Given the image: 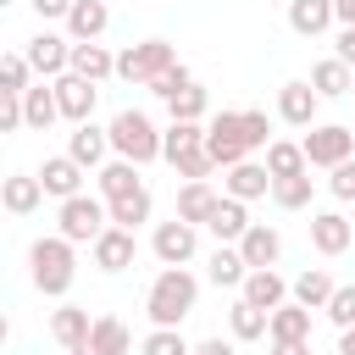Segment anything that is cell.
Here are the masks:
<instances>
[{
  "instance_id": "cell-1",
  "label": "cell",
  "mask_w": 355,
  "mask_h": 355,
  "mask_svg": "<svg viewBox=\"0 0 355 355\" xmlns=\"http://www.w3.org/2000/svg\"><path fill=\"white\" fill-rule=\"evenodd\" d=\"M194 305H200V283H194V272H183V266H161L155 283H150V294H144L150 322H155V327H178Z\"/></svg>"
},
{
  "instance_id": "cell-2",
  "label": "cell",
  "mask_w": 355,
  "mask_h": 355,
  "mask_svg": "<svg viewBox=\"0 0 355 355\" xmlns=\"http://www.w3.org/2000/svg\"><path fill=\"white\" fill-rule=\"evenodd\" d=\"M28 277H33V288L39 294H50V300H61L67 288H72V277H78V255H72V239H33L28 244Z\"/></svg>"
},
{
  "instance_id": "cell-3",
  "label": "cell",
  "mask_w": 355,
  "mask_h": 355,
  "mask_svg": "<svg viewBox=\"0 0 355 355\" xmlns=\"http://www.w3.org/2000/svg\"><path fill=\"white\" fill-rule=\"evenodd\" d=\"M105 128H111V155H128V161H139V166H150V161L161 155V128H155L144 111L128 105V111H116Z\"/></svg>"
},
{
  "instance_id": "cell-4",
  "label": "cell",
  "mask_w": 355,
  "mask_h": 355,
  "mask_svg": "<svg viewBox=\"0 0 355 355\" xmlns=\"http://www.w3.org/2000/svg\"><path fill=\"white\" fill-rule=\"evenodd\" d=\"M55 227H61V239H72V244H94V239L111 227V205L94 200V194H72V200H61Z\"/></svg>"
},
{
  "instance_id": "cell-5",
  "label": "cell",
  "mask_w": 355,
  "mask_h": 355,
  "mask_svg": "<svg viewBox=\"0 0 355 355\" xmlns=\"http://www.w3.org/2000/svg\"><path fill=\"white\" fill-rule=\"evenodd\" d=\"M172 61H178V50H172L166 39H139V44H128V50L116 55V78L144 89V83H150L155 72H166Z\"/></svg>"
},
{
  "instance_id": "cell-6",
  "label": "cell",
  "mask_w": 355,
  "mask_h": 355,
  "mask_svg": "<svg viewBox=\"0 0 355 355\" xmlns=\"http://www.w3.org/2000/svg\"><path fill=\"white\" fill-rule=\"evenodd\" d=\"M205 150L216 155V166H239V161H250L244 111H216V116L205 122Z\"/></svg>"
},
{
  "instance_id": "cell-7",
  "label": "cell",
  "mask_w": 355,
  "mask_h": 355,
  "mask_svg": "<svg viewBox=\"0 0 355 355\" xmlns=\"http://www.w3.org/2000/svg\"><path fill=\"white\" fill-rule=\"evenodd\" d=\"M300 144H305V161H311V166H327V172L355 155V133H349L344 122H316Z\"/></svg>"
},
{
  "instance_id": "cell-8",
  "label": "cell",
  "mask_w": 355,
  "mask_h": 355,
  "mask_svg": "<svg viewBox=\"0 0 355 355\" xmlns=\"http://www.w3.org/2000/svg\"><path fill=\"white\" fill-rule=\"evenodd\" d=\"M150 250H155V261H161V266H189V261H194V250H200V227H194V222H183V216H172V222H161V227H155Z\"/></svg>"
},
{
  "instance_id": "cell-9",
  "label": "cell",
  "mask_w": 355,
  "mask_h": 355,
  "mask_svg": "<svg viewBox=\"0 0 355 355\" xmlns=\"http://www.w3.org/2000/svg\"><path fill=\"white\" fill-rule=\"evenodd\" d=\"M22 55L33 61V72H39V78H61V72L72 67V39H61V33H44V28H39V33L22 44Z\"/></svg>"
},
{
  "instance_id": "cell-10",
  "label": "cell",
  "mask_w": 355,
  "mask_h": 355,
  "mask_svg": "<svg viewBox=\"0 0 355 355\" xmlns=\"http://www.w3.org/2000/svg\"><path fill=\"white\" fill-rule=\"evenodd\" d=\"M55 83V100H61V116L78 128V122H94V100H100V89L89 83V78H78V72H61V78H50Z\"/></svg>"
},
{
  "instance_id": "cell-11",
  "label": "cell",
  "mask_w": 355,
  "mask_h": 355,
  "mask_svg": "<svg viewBox=\"0 0 355 355\" xmlns=\"http://www.w3.org/2000/svg\"><path fill=\"white\" fill-rule=\"evenodd\" d=\"M89 255H94L100 272H128L133 255H139V239H133V227H116V222H111V227L89 244Z\"/></svg>"
},
{
  "instance_id": "cell-12",
  "label": "cell",
  "mask_w": 355,
  "mask_h": 355,
  "mask_svg": "<svg viewBox=\"0 0 355 355\" xmlns=\"http://www.w3.org/2000/svg\"><path fill=\"white\" fill-rule=\"evenodd\" d=\"M316 105H322V94L311 89V78H294L277 89V116L288 128H316Z\"/></svg>"
},
{
  "instance_id": "cell-13",
  "label": "cell",
  "mask_w": 355,
  "mask_h": 355,
  "mask_svg": "<svg viewBox=\"0 0 355 355\" xmlns=\"http://www.w3.org/2000/svg\"><path fill=\"white\" fill-rule=\"evenodd\" d=\"M83 172H89V166H78L72 155H44L39 183H44L50 200H72V194H83Z\"/></svg>"
},
{
  "instance_id": "cell-14",
  "label": "cell",
  "mask_w": 355,
  "mask_h": 355,
  "mask_svg": "<svg viewBox=\"0 0 355 355\" xmlns=\"http://www.w3.org/2000/svg\"><path fill=\"white\" fill-rule=\"evenodd\" d=\"M349 239H355V227H349L344 211H316V216H311V250H316V255H344Z\"/></svg>"
},
{
  "instance_id": "cell-15",
  "label": "cell",
  "mask_w": 355,
  "mask_h": 355,
  "mask_svg": "<svg viewBox=\"0 0 355 355\" xmlns=\"http://www.w3.org/2000/svg\"><path fill=\"white\" fill-rule=\"evenodd\" d=\"M89 333H94V316H89L83 305H61V311H50V338H55L67 355H78V349L89 344Z\"/></svg>"
},
{
  "instance_id": "cell-16",
  "label": "cell",
  "mask_w": 355,
  "mask_h": 355,
  "mask_svg": "<svg viewBox=\"0 0 355 355\" xmlns=\"http://www.w3.org/2000/svg\"><path fill=\"white\" fill-rule=\"evenodd\" d=\"M67 155H72L78 166H105V155H111V128L78 122V128L67 133Z\"/></svg>"
},
{
  "instance_id": "cell-17",
  "label": "cell",
  "mask_w": 355,
  "mask_h": 355,
  "mask_svg": "<svg viewBox=\"0 0 355 355\" xmlns=\"http://www.w3.org/2000/svg\"><path fill=\"white\" fill-rule=\"evenodd\" d=\"M0 205H6L11 216H33V211L44 205V183H39V172H11V178L0 183Z\"/></svg>"
},
{
  "instance_id": "cell-18",
  "label": "cell",
  "mask_w": 355,
  "mask_h": 355,
  "mask_svg": "<svg viewBox=\"0 0 355 355\" xmlns=\"http://www.w3.org/2000/svg\"><path fill=\"white\" fill-rule=\"evenodd\" d=\"M205 233H211L216 244H239V239L250 233V211H244V200L222 194V200H216V211L205 216Z\"/></svg>"
},
{
  "instance_id": "cell-19",
  "label": "cell",
  "mask_w": 355,
  "mask_h": 355,
  "mask_svg": "<svg viewBox=\"0 0 355 355\" xmlns=\"http://www.w3.org/2000/svg\"><path fill=\"white\" fill-rule=\"evenodd\" d=\"M67 72H78V78H89V83H105V78H116V55L100 44V39H72V67Z\"/></svg>"
},
{
  "instance_id": "cell-20",
  "label": "cell",
  "mask_w": 355,
  "mask_h": 355,
  "mask_svg": "<svg viewBox=\"0 0 355 355\" xmlns=\"http://www.w3.org/2000/svg\"><path fill=\"white\" fill-rule=\"evenodd\" d=\"M222 189L233 194V200H261V194H272V172H266V161H239V166H227V178H222Z\"/></svg>"
},
{
  "instance_id": "cell-21",
  "label": "cell",
  "mask_w": 355,
  "mask_h": 355,
  "mask_svg": "<svg viewBox=\"0 0 355 355\" xmlns=\"http://www.w3.org/2000/svg\"><path fill=\"white\" fill-rule=\"evenodd\" d=\"M239 255L250 261V272H255V266H277V255H283V233L266 227V222H250V233L239 239Z\"/></svg>"
},
{
  "instance_id": "cell-22",
  "label": "cell",
  "mask_w": 355,
  "mask_h": 355,
  "mask_svg": "<svg viewBox=\"0 0 355 355\" xmlns=\"http://www.w3.org/2000/svg\"><path fill=\"white\" fill-rule=\"evenodd\" d=\"M239 294H244L250 305H261V311H277L283 300H294V288H288V283H283L272 266H255V272L244 277V288H239Z\"/></svg>"
},
{
  "instance_id": "cell-23",
  "label": "cell",
  "mask_w": 355,
  "mask_h": 355,
  "mask_svg": "<svg viewBox=\"0 0 355 355\" xmlns=\"http://www.w3.org/2000/svg\"><path fill=\"white\" fill-rule=\"evenodd\" d=\"M333 22H338L333 0H288V28H294L300 39H316V33H327Z\"/></svg>"
},
{
  "instance_id": "cell-24",
  "label": "cell",
  "mask_w": 355,
  "mask_h": 355,
  "mask_svg": "<svg viewBox=\"0 0 355 355\" xmlns=\"http://www.w3.org/2000/svg\"><path fill=\"white\" fill-rule=\"evenodd\" d=\"M94 172H100V178H94V183H100V200H122V194L144 189V183H139V161H128V155H111V161L94 166Z\"/></svg>"
},
{
  "instance_id": "cell-25",
  "label": "cell",
  "mask_w": 355,
  "mask_h": 355,
  "mask_svg": "<svg viewBox=\"0 0 355 355\" xmlns=\"http://www.w3.org/2000/svg\"><path fill=\"white\" fill-rule=\"evenodd\" d=\"M205 277H211L216 288H244L250 261L239 255V244H216V250H211V261H205Z\"/></svg>"
},
{
  "instance_id": "cell-26",
  "label": "cell",
  "mask_w": 355,
  "mask_h": 355,
  "mask_svg": "<svg viewBox=\"0 0 355 355\" xmlns=\"http://www.w3.org/2000/svg\"><path fill=\"white\" fill-rule=\"evenodd\" d=\"M105 28H111V6H105V0H78V6L67 11V39H78V44H83V39H100Z\"/></svg>"
},
{
  "instance_id": "cell-27",
  "label": "cell",
  "mask_w": 355,
  "mask_h": 355,
  "mask_svg": "<svg viewBox=\"0 0 355 355\" xmlns=\"http://www.w3.org/2000/svg\"><path fill=\"white\" fill-rule=\"evenodd\" d=\"M311 89H316L322 100H338V94H349V89H355V67H349V61H338V55H327V61H316V67H311Z\"/></svg>"
},
{
  "instance_id": "cell-28",
  "label": "cell",
  "mask_w": 355,
  "mask_h": 355,
  "mask_svg": "<svg viewBox=\"0 0 355 355\" xmlns=\"http://www.w3.org/2000/svg\"><path fill=\"white\" fill-rule=\"evenodd\" d=\"M216 200H222V194H216L205 178H194V183H183V189H178V216H183V222H194V227H205V216L216 211Z\"/></svg>"
},
{
  "instance_id": "cell-29",
  "label": "cell",
  "mask_w": 355,
  "mask_h": 355,
  "mask_svg": "<svg viewBox=\"0 0 355 355\" xmlns=\"http://www.w3.org/2000/svg\"><path fill=\"white\" fill-rule=\"evenodd\" d=\"M227 327H233V338H239V344H255V338H266L272 311H261V305H250V300L239 294V300H233V311H227Z\"/></svg>"
},
{
  "instance_id": "cell-30",
  "label": "cell",
  "mask_w": 355,
  "mask_h": 355,
  "mask_svg": "<svg viewBox=\"0 0 355 355\" xmlns=\"http://www.w3.org/2000/svg\"><path fill=\"white\" fill-rule=\"evenodd\" d=\"M78 355H128V322L122 316H94V333Z\"/></svg>"
},
{
  "instance_id": "cell-31",
  "label": "cell",
  "mask_w": 355,
  "mask_h": 355,
  "mask_svg": "<svg viewBox=\"0 0 355 355\" xmlns=\"http://www.w3.org/2000/svg\"><path fill=\"white\" fill-rule=\"evenodd\" d=\"M22 116H28V128H50L55 116H61V100H55V83H33V89H22Z\"/></svg>"
},
{
  "instance_id": "cell-32",
  "label": "cell",
  "mask_w": 355,
  "mask_h": 355,
  "mask_svg": "<svg viewBox=\"0 0 355 355\" xmlns=\"http://www.w3.org/2000/svg\"><path fill=\"white\" fill-rule=\"evenodd\" d=\"M288 288H294V300H300L305 311H327V300H333V288H338V283H333L322 266H305V272H300Z\"/></svg>"
},
{
  "instance_id": "cell-33",
  "label": "cell",
  "mask_w": 355,
  "mask_h": 355,
  "mask_svg": "<svg viewBox=\"0 0 355 355\" xmlns=\"http://www.w3.org/2000/svg\"><path fill=\"white\" fill-rule=\"evenodd\" d=\"M266 172H272V183H277V178H300V172H311V161H305V144L272 139V144H266Z\"/></svg>"
},
{
  "instance_id": "cell-34",
  "label": "cell",
  "mask_w": 355,
  "mask_h": 355,
  "mask_svg": "<svg viewBox=\"0 0 355 355\" xmlns=\"http://www.w3.org/2000/svg\"><path fill=\"white\" fill-rule=\"evenodd\" d=\"M266 338H311V311H305L300 300H283V305L272 311Z\"/></svg>"
},
{
  "instance_id": "cell-35",
  "label": "cell",
  "mask_w": 355,
  "mask_h": 355,
  "mask_svg": "<svg viewBox=\"0 0 355 355\" xmlns=\"http://www.w3.org/2000/svg\"><path fill=\"white\" fill-rule=\"evenodd\" d=\"M194 144H205V122H166L161 128V161H172V155H183Z\"/></svg>"
},
{
  "instance_id": "cell-36",
  "label": "cell",
  "mask_w": 355,
  "mask_h": 355,
  "mask_svg": "<svg viewBox=\"0 0 355 355\" xmlns=\"http://www.w3.org/2000/svg\"><path fill=\"white\" fill-rule=\"evenodd\" d=\"M105 205H111V222H116V227H139V222H150V211H155L150 189H133V194H122V200H105Z\"/></svg>"
},
{
  "instance_id": "cell-37",
  "label": "cell",
  "mask_w": 355,
  "mask_h": 355,
  "mask_svg": "<svg viewBox=\"0 0 355 355\" xmlns=\"http://www.w3.org/2000/svg\"><path fill=\"white\" fill-rule=\"evenodd\" d=\"M311 194H316V178H311V172H300V178H277V183H272V200H277L283 211H305Z\"/></svg>"
},
{
  "instance_id": "cell-38",
  "label": "cell",
  "mask_w": 355,
  "mask_h": 355,
  "mask_svg": "<svg viewBox=\"0 0 355 355\" xmlns=\"http://www.w3.org/2000/svg\"><path fill=\"white\" fill-rule=\"evenodd\" d=\"M22 89H33V61L22 50H11V55H0V94H22Z\"/></svg>"
},
{
  "instance_id": "cell-39",
  "label": "cell",
  "mask_w": 355,
  "mask_h": 355,
  "mask_svg": "<svg viewBox=\"0 0 355 355\" xmlns=\"http://www.w3.org/2000/svg\"><path fill=\"white\" fill-rule=\"evenodd\" d=\"M205 105H211V94H205L200 83H189V89H178V94L166 100L172 122H205Z\"/></svg>"
},
{
  "instance_id": "cell-40",
  "label": "cell",
  "mask_w": 355,
  "mask_h": 355,
  "mask_svg": "<svg viewBox=\"0 0 355 355\" xmlns=\"http://www.w3.org/2000/svg\"><path fill=\"white\" fill-rule=\"evenodd\" d=\"M139 355H194V344H189L178 327H150L144 344H139Z\"/></svg>"
},
{
  "instance_id": "cell-41",
  "label": "cell",
  "mask_w": 355,
  "mask_h": 355,
  "mask_svg": "<svg viewBox=\"0 0 355 355\" xmlns=\"http://www.w3.org/2000/svg\"><path fill=\"white\" fill-rule=\"evenodd\" d=\"M172 172H178L183 183H194V178H211V172H216V155H211L205 144H194V150L172 155Z\"/></svg>"
},
{
  "instance_id": "cell-42",
  "label": "cell",
  "mask_w": 355,
  "mask_h": 355,
  "mask_svg": "<svg viewBox=\"0 0 355 355\" xmlns=\"http://www.w3.org/2000/svg\"><path fill=\"white\" fill-rule=\"evenodd\" d=\"M189 83H194V72H189L183 61H172V67H166V72H155L144 89H150L155 100H172V94H178V89H189Z\"/></svg>"
},
{
  "instance_id": "cell-43",
  "label": "cell",
  "mask_w": 355,
  "mask_h": 355,
  "mask_svg": "<svg viewBox=\"0 0 355 355\" xmlns=\"http://www.w3.org/2000/svg\"><path fill=\"white\" fill-rule=\"evenodd\" d=\"M327 322H333V327H355V283H338V288H333Z\"/></svg>"
},
{
  "instance_id": "cell-44",
  "label": "cell",
  "mask_w": 355,
  "mask_h": 355,
  "mask_svg": "<svg viewBox=\"0 0 355 355\" xmlns=\"http://www.w3.org/2000/svg\"><path fill=\"white\" fill-rule=\"evenodd\" d=\"M244 133H250V150H266V144H272V116L250 105V111H244Z\"/></svg>"
},
{
  "instance_id": "cell-45",
  "label": "cell",
  "mask_w": 355,
  "mask_h": 355,
  "mask_svg": "<svg viewBox=\"0 0 355 355\" xmlns=\"http://www.w3.org/2000/svg\"><path fill=\"white\" fill-rule=\"evenodd\" d=\"M327 189H333V200H355V155L327 172Z\"/></svg>"
},
{
  "instance_id": "cell-46",
  "label": "cell",
  "mask_w": 355,
  "mask_h": 355,
  "mask_svg": "<svg viewBox=\"0 0 355 355\" xmlns=\"http://www.w3.org/2000/svg\"><path fill=\"white\" fill-rule=\"evenodd\" d=\"M17 128H28V116H22V94H0V133H17Z\"/></svg>"
},
{
  "instance_id": "cell-47",
  "label": "cell",
  "mask_w": 355,
  "mask_h": 355,
  "mask_svg": "<svg viewBox=\"0 0 355 355\" xmlns=\"http://www.w3.org/2000/svg\"><path fill=\"white\" fill-rule=\"evenodd\" d=\"M28 6H33V11L44 17V22H50V17H61V22H67V11H72L78 0H28Z\"/></svg>"
},
{
  "instance_id": "cell-48",
  "label": "cell",
  "mask_w": 355,
  "mask_h": 355,
  "mask_svg": "<svg viewBox=\"0 0 355 355\" xmlns=\"http://www.w3.org/2000/svg\"><path fill=\"white\" fill-rule=\"evenodd\" d=\"M233 344H239V338H200V344H194V355H239Z\"/></svg>"
},
{
  "instance_id": "cell-49",
  "label": "cell",
  "mask_w": 355,
  "mask_h": 355,
  "mask_svg": "<svg viewBox=\"0 0 355 355\" xmlns=\"http://www.w3.org/2000/svg\"><path fill=\"white\" fill-rule=\"evenodd\" d=\"M272 355H311V338H272Z\"/></svg>"
},
{
  "instance_id": "cell-50",
  "label": "cell",
  "mask_w": 355,
  "mask_h": 355,
  "mask_svg": "<svg viewBox=\"0 0 355 355\" xmlns=\"http://www.w3.org/2000/svg\"><path fill=\"white\" fill-rule=\"evenodd\" d=\"M338 61L355 67V28H338Z\"/></svg>"
},
{
  "instance_id": "cell-51",
  "label": "cell",
  "mask_w": 355,
  "mask_h": 355,
  "mask_svg": "<svg viewBox=\"0 0 355 355\" xmlns=\"http://www.w3.org/2000/svg\"><path fill=\"white\" fill-rule=\"evenodd\" d=\"M333 11H338V28H355V0H333Z\"/></svg>"
},
{
  "instance_id": "cell-52",
  "label": "cell",
  "mask_w": 355,
  "mask_h": 355,
  "mask_svg": "<svg viewBox=\"0 0 355 355\" xmlns=\"http://www.w3.org/2000/svg\"><path fill=\"white\" fill-rule=\"evenodd\" d=\"M338 355H355V327H338Z\"/></svg>"
}]
</instances>
